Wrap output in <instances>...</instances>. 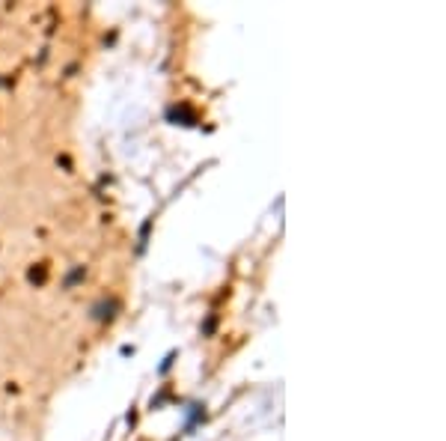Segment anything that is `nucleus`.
<instances>
[]
</instances>
